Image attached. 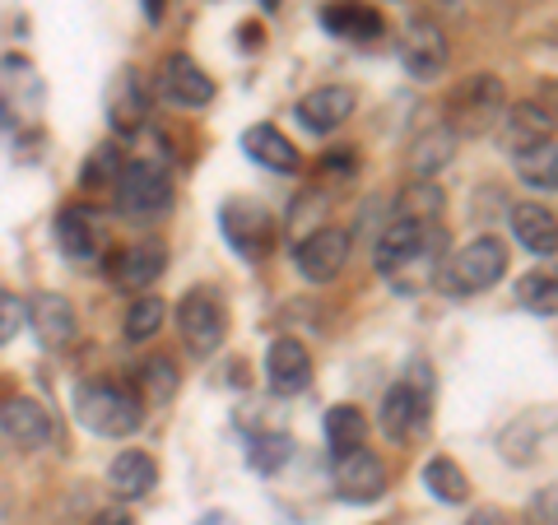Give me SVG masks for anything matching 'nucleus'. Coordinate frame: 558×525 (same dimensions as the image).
I'll use <instances>...</instances> for the list:
<instances>
[{"label": "nucleus", "mask_w": 558, "mask_h": 525, "mask_svg": "<svg viewBox=\"0 0 558 525\" xmlns=\"http://www.w3.org/2000/svg\"><path fill=\"white\" fill-rule=\"evenodd\" d=\"M159 94L168 102H178V108H205V102L215 98V80H209V70L191 61L186 51H172L159 65Z\"/></svg>", "instance_id": "obj_17"}, {"label": "nucleus", "mask_w": 558, "mask_h": 525, "mask_svg": "<svg viewBox=\"0 0 558 525\" xmlns=\"http://www.w3.org/2000/svg\"><path fill=\"white\" fill-rule=\"evenodd\" d=\"M498 131H502V145L517 154V149L539 145V139H554V117H549V108H539V102H517V108L502 112Z\"/></svg>", "instance_id": "obj_25"}, {"label": "nucleus", "mask_w": 558, "mask_h": 525, "mask_svg": "<svg viewBox=\"0 0 558 525\" xmlns=\"http://www.w3.org/2000/svg\"><path fill=\"white\" fill-rule=\"evenodd\" d=\"M75 414L94 437H131L145 424L140 395L131 387H117V381H102V377L75 387Z\"/></svg>", "instance_id": "obj_3"}, {"label": "nucleus", "mask_w": 558, "mask_h": 525, "mask_svg": "<svg viewBox=\"0 0 558 525\" xmlns=\"http://www.w3.org/2000/svg\"><path fill=\"white\" fill-rule=\"evenodd\" d=\"M442 209H447V196L438 182H410L396 196V219H410V223H438Z\"/></svg>", "instance_id": "obj_30"}, {"label": "nucleus", "mask_w": 558, "mask_h": 525, "mask_svg": "<svg viewBox=\"0 0 558 525\" xmlns=\"http://www.w3.org/2000/svg\"><path fill=\"white\" fill-rule=\"evenodd\" d=\"M0 432H5L14 447L38 451V447L51 442V414L38 405V400L14 395V400H5V405H0Z\"/></svg>", "instance_id": "obj_21"}, {"label": "nucleus", "mask_w": 558, "mask_h": 525, "mask_svg": "<svg viewBox=\"0 0 558 525\" xmlns=\"http://www.w3.org/2000/svg\"><path fill=\"white\" fill-rule=\"evenodd\" d=\"M145 20H149V24L163 20V0H145Z\"/></svg>", "instance_id": "obj_41"}, {"label": "nucleus", "mask_w": 558, "mask_h": 525, "mask_svg": "<svg viewBox=\"0 0 558 525\" xmlns=\"http://www.w3.org/2000/svg\"><path fill=\"white\" fill-rule=\"evenodd\" d=\"M178 335L196 358L219 354V344L229 340V307L215 289H191L178 303Z\"/></svg>", "instance_id": "obj_6"}, {"label": "nucleus", "mask_w": 558, "mask_h": 525, "mask_svg": "<svg viewBox=\"0 0 558 525\" xmlns=\"http://www.w3.org/2000/svg\"><path fill=\"white\" fill-rule=\"evenodd\" d=\"M330 479H336V498L354 502V506L377 502L387 493V465H381L368 447H354V451H344V456H336Z\"/></svg>", "instance_id": "obj_11"}, {"label": "nucleus", "mask_w": 558, "mask_h": 525, "mask_svg": "<svg viewBox=\"0 0 558 525\" xmlns=\"http://www.w3.org/2000/svg\"><path fill=\"white\" fill-rule=\"evenodd\" d=\"M349 247H354V233L340 229V223H322V229L299 237L293 266H299V274L307 284H336L349 266Z\"/></svg>", "instance_id": "obj_7"}, {"label": "nucleus", "mask_w": 558, "mask_h": 525, "mask_svg": "<svg viewBox=\"0 0 558 525\" xmlns=\"http://www.w3.org/2000/svg\"><path fill=\"white\" fill-rule=\"evenodd\" d=\"M539 432H549V414H521L517 424L498 437L502 456H508L512 465H531L535 451H539Z\"/></svg>", "instance_id": "obj_31"}, {"label": "nucleus", "mask_w": 558, "mask_h": 525, "mask_svg": "<svg viewBox=\"0 0 558 525\" xmlns=\"http://www.w3.org/2000/svg\"><path fill=\"white\" fill-rule=\"evenodd\" d=\"M89 525H135V521H131L126 506H102V512H98Z\"/></svg>", "instance_id": "obj_39"}, {"label": "nucleus", "mask_w": 558, "mask_h": 525, "mask_svg": "<svg viewBox=\"0 0 558 525\" xmlns=\"http://www.w3.org/2000/svg\"><path fill=\"white\" fill-rule=\"evenodd\" d=\"M219 229H223V242H229L242 260H266L279 237L275 215L256 200H229L219 209Z\"/></svg>", "instance_id": "obj_8"}, {"label": "nucleus", "mask_w": 558, "mask_h": 525, "mask_svg": "<svg viewBox=\"0 0 558 525\" xmlns=\"http://www.w3.org/2000/svg\"><path fill=\"white\" fill-rule=\"evenodd\" d=\"M465 525H508V521H502L498 506H475V512L465 516Z\"/></svg>", "instance_id": "obj_40"}, {"label": "nucleus", "mask_w": 558, "mask_h": 525, "mask_svg": "<svg viewBox=\"0 0 558 525\" xmlns=\"http://www.w3.org/2000/svg\"><path fill=\"white\" fill-rule=\"evenodd\" d=\"M20 326H24V297L0 289V344H10L14 335H20Z\"/></svg>", "instance_id": "obj_37"}, {"label": "nucleus", "mask_w": 558, "mask_h": 525, "mask_svg": "<svg viewBox=\"0 0 558 525\" xmlns=\"http://www.w3.org/2000/svg\"><path fill=\"white\" fill-rule=\"evenodd\" d=\"M517 303L521 307H526L531 312V317H554V312H558V284H554V274L545 270V274H526V279H521V284H517Z\"/></svg>", "instance_id": "obj_35"}, {"label": "nucleus", "mask_w": 558, "mask_h": 525, "mask_svg": "<svg viewBox=\"0 0 558 525\" xmlns=\"http://www.w3.org/2000/svg\"><path fill=\"white\" fill-rule=\"evenodd\" d=\"M266 387L270 395L289 400V395H303L312 387V354L303 340L293 335H275L266 349Z\"/></svg>", "instance_id": "obj_14"}, {"label": "nucleus", "mask_w": 558, "mask_h": 525, "mask_svg": "<svg viewBox=\"0 0 558 525\" xmlns=\"http://www.w3.org/2000/svg\"><path fill=\"white\" fill-rule=\"evenodd\" d=\"M447 256V233L438 223H410V219H387L373 247V266L381 279H391L400 293H414L418 284H428L438 274Z\"/></svg>", "instance_id": "obj_1"}, {"label": "nucleus", "mask_w": 558, "mask_h": 525, "mask_svg": "<svg viewBox=\"0 0 558 525\" xmlns=\"http://www.w3.org/2000/svg\"><path fill=\"white\" fill-rule=\"evenodd\" d=\"M24 326H33L43 349H70L80 335V317L70 307V297L61 293H33L24 303Z\"/></svg>", "instance_id": "obj_15"}, {"label": "nucleus", "mask_w": 558, "mask_h": 525, "mask_svg": "<svg viewBox=\"0 0 558 525\" xmlns=\"http://www.w3.org/2000/svg\"><path fill=\"white\" fill-rule=\"evenodd\" d=\"M168 317V307H163V297H154V293H140L135 303L126 307V321H121V330H126V340L140 344V340H154L159 335V326Z\"/></svg>", "instance_id": "obj_34"}, {"label": "nucleus", "mask_w": 558, "mask_h": 525, "mask_svg": "<svg viewBox=\"0 0 558 525\" xmlns=\"http://www.w3.org/2000/svg\"><path fill=\"white\" fill-rule=\"evenodd\" d=\"M508 247H502V237L484 233V237H470L465 247H457L451 256H442L438 266V289L447 297H475V293H488L498 284L502 274H508Z\"/></svg>", "instance_id": "obj_2"}, {"label": "nucleus", "mask_w": 558, "mask_h": 525, "mask_svg": "<svg viewBox=\"0 0 558 525\" xmlns=\"http://www.w3.org/2000/svg\"><path fill=\"white\" fill-rule=\"evenodd\" d=\"M43 108V80L24 57L0 61V121H24Z\"/></svg>", "instance_id": "obj_18"}, {"label": "nucleus", "mask_w": 558, "mask_h": 525, "mask_svg": "<svg viewBox=\"0 0 558 525\" xmlns=\"http://www.w3.org/2000/svg\"><path fill=\"white\" fill-rule=\"evenodd\" d=\"M322 28L336 33L344 42H377L387 24H381V14L373 5H359V0H330L322 10Z\"/></svg>", "instance_id": "obj_24"}, {"label": "nucleus", "mask_w": 558, "mask_h": 525, "mask_svg": "<svg viewBox=\"0 0 558 525\" xmlns=\"http://www.w3.org/2000/svg\"><path fill=\"white\" fill-rule=\"evenodd\" d=\"M108 488L121 502H140L159 488V465H154L149 451H117L112 465H108Z\"/></svg>", "instance_id": "obj_22"}, {"label": "nucleus", "mask_w": 558, "mask_h": 525, "mask_svg": "<svg viewBox=\"0 0 558 525\" xmlns=\"http://www.w3.org/2000/svg\"><path fill=\"white\" fill-rule=\"evenodd\" d=\"M457 145H461V139L451 135L447 126H433L428 135H418L414 149H410V172H414V182H433V178H438V172L451 163Z\"/></svg>", "instance_id": "obj_26"}, {"label": "nucleus", "mask_w": 558, "mask_h": 525, "mask_svg": "<svg viewBox=\"0 0 558 525\" xmlns=\"http://www.w3.org/2000/svg\"><path fill=\"white\" fill-rule=\"evenodd\" d=\"M135 395H140V405H168V400L178 395V363L168 354L145 358L135 373Z\"/></svg>", "instance_id": "obj_28"}, {"label": "nucleus", "mask_w": 558, "mask_h": 525, "mask_svg": "<svg viewBox=\"0 0 558 525\" xmlns=\"http://www.w3.org/2000/svg\"><path fill=\"white\" fill-rule=\"evenodd\" d=\"M508 229H512V237H517L531 256L554 260V252H558V219H554V209H549V205H539V200H521V205H512Z\"/></svg>", "instance_id": "obj_20"}, {"label": "nucleus", "mask_w": 558, "mask_h": 525, "mask_svg": "<svg viewBox=\"0 0 558 525\" xmlns=\"http://www.w3.org/2000/svg\"><path fill=\"white\" fill-rule=\"evenodd\" d=\"M293 437L289 432H256L252 447H247V465L256 469V475H279L289 461H293Z\"/></svg>", "instance_id": "obj_33"}, {"label": "nucleus", "mask_w": 558, "mask_h": 525, "mask_svg": "<svg viewBox=\"0 0 558 525\" xmlns=\"http://www.w3.org/2000/svg\"><path fill=\"white\" fill-rule=\"evenodd\" d=\"M102 112L117 135H135L149 121V84L140 80V70H117L108 94H102Z\"/></svg>", "instance_id": "obj_16"}, {"label": "nucleus", "mask_w": 558, "mask_h": 525, "mask_svg": "<svg viewBox=\"0 0 558 525\" xmlns=\"http://www.w3.org/2000/svg\"><path fill=\"white\" fill-rule=\"evenodd\" d=\"M363 437H368V418H363L359 405H330L326 410V447L336 451V456L363 447Z\"/></svg>", "instance_id": "obj_32"}, {"label": "nucleus", "mask_w": 558, "mask_h": 525, "mask_svg": "<svg viewBox=\"0 0 558 525\" xmlns=\"http://www.w3.org/2000/svg\"><path fill=\"white\" fill-rule=\"evenodd\" d=\"M433 424V377L424 381V367H410L405 381H396V387L381 395V432L391 437V442H414L418 432Z\"/></svg>", "instance_id": "obj_5"}, {"label": "nucleus", "mask_w": 558, "mask_h": 525, "mask_svg": "<svg viewBox=\"0 0 558 525\" xmlns=\"http://www.w3.org/2000/svg\"><path fill=\"white\" fill-rule=\"evenodd\" d=\"M418 479H424L428 488V498H438L442 506H461L470 498V479H465V469L457 461H447V456H433L424 469H418Z\"/></svg>", "instance_id": "obj_29"}, {"label": "nucleus", "mask_w": 558, "mask_h": 525, "mask_svg": "<svg viewBox=\"0 0 558 525\" xmlns=\"http://www.w3.org/2000/svg\"><path fill=\"white\" fill-rule=\"evenodd\" d=\"M117 205L121 215H163L172 205V178L154 159H126L117 172Z\"/></svg>", "instance_id": "obj_9"}, {"label": "nucleus", "mask_w": 558, "mask_h": 525, "mask_svg": "<svg viewBox=\"0 0 558 525\" xmlns=\"http://www.w3.org/2000/svg\"><path fill=\"white\" fill-rule=\"evenodd\" d=\"M121 163H126V159L117 154V145H98L89 159H84V168H80V186L84 191H112Z\"/></svg>", "instance_id": "obj_36"}, {"label": "nucleus", "mask_w": 558, "mask_h": 525, "mask_svg": "<svg viewBox=\"0 0 558 525\" xmlns=\"http://www.w3.org/2000/svg\"><path fill=\"white\" fill-rule=\"evenodd\" d=\"M526 525H554V488H539L526 506Z\"/></svg>", "instance_id": "obj_38"}, {"label": "nucleus", "mask_w": 558, "mask_h": 525, "mask_svg": "<svg viewBox=\"0 0 558 525\" xmlns=\"http://www.w3.org/2000/svg\"><path fill=\"white\" fill-rule=\"evenodd\" d=\"M354 108H359V94L349 84H322V89H312L293 102V121L312 135H330L354 117Z\"/></svg>", "instance_id": "obj_13"}, {"label": "nucleus", "mask_w": 558, "mask_h": 525, "mask_svg": "<svg viewBox=\"0 0 558 525\" xmlns=\"http://www.w3.org/2000/svg\"><path fill=\"white\" fill-rule=\"evenodd\" d=\"M242 154H247L252 163H260V168H270V172H299V145L279 131V126H270V121H256V126H247L242 131Z\"/></svg>", "instance_id": "obj_23"}, {"label": "nucleus", "mask_w": 558, "mask_h": 525, "mask_svg": "<svg viewBox=\"0 0 558 525\" xmlns=\"http://www.w3.org/2000/svg\"><path fill=\"white\" fill-rule=\"evenodd\" d=\"M108 279L121 289V293H140V289H149V284H159L163 270H168V252L159 247V242H140V247H126V252H117L108 256Z\"/></svg>", "instance_id": "obj_19"}, {"label": "nucleus", "mask_w": 558, "mask_h": 525, "mask_svg": "<svg viewBox=\"0 0 558 525\" xmlns=\"http://www.w3.org/2000/svg\"><path fill=\"white\" fill-rule=\"evenodd\" d=\"M451 61V47H447V33L433 24V20H414L405 28V38H400V65H405V75L428 84L438 80Z\"/></svg>", "instance_id": "obj_12"}, {"label": "nucleus", "mask_w": 558, "mask_h": 525, "mask_svg": "<svg viewBox=\"0 0 558 525\" xmlns=\"http://www.w3.org/2000/svg\"><path fill=\"white\" fill-rule=\"evenodd\" d=\"M512 168L531 191H554L558 186V145L554 139H539V145H531V149H517Z\"/></svg>", "instance_id": "obj_27"}, {"label": "nucleus", "mask_w": 558, "mask_h": 525, "mask_svg": "<svg viewBox=\"0 0 558 525\" xmlns=\"http://www.w3.org/2000/svg\"><path fill=\"white\" fill-rule=\"evenodd\" d=\"M57 247L70 266L89 270L102 260V219L94 205H65L57 215Z\"/></svg>", "instance_id": "obj_10"}, {"label": "nucleus", "mask_w": 558, "mask_h": 525, "mask_svg": "<svg viewBox=\"0 0 558 525\" xmlns=\"http://www.w3.org/2000/svg\"><path fill=\"white\" fill-rule=\"evenodd\" d=\"M502 112H508V89L498 75H470L447 94V131L457 139H480L498 131Z\"/></svg>", "instance_id": "obj_4"}]
</instances>
